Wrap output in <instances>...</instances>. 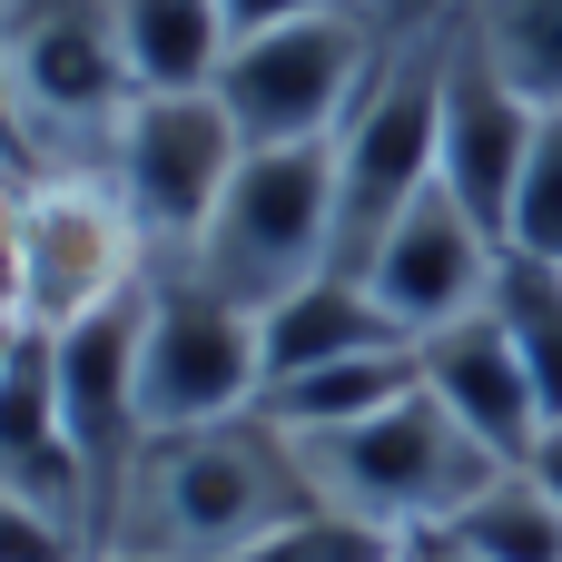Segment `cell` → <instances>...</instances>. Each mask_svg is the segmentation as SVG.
<instances>
[{"label": "cell", "mask_w": 562, "mask_h": 562, "mask_svg": "<svg viewBox=\"0 0 562 562\" xmlns=\"http://www.w3.org/2000/svg\"><path fill=\"white\" fill-rule=\"evenodd\" d=\"M296 514H316L296 435L267 415H227V425L148 435L138 464L119 474L109 514H99V543L158 553V562H237Z\"/></svg>", "instance_id": "obj_1"}, {"label": "cell", "mask_w": 562, "mask_h": 562, "mask_svg": "<svg viewBox=\"0 0 562 562\" xmlns=\"http://www.w3.org/2000/svg\"><path fill=\"white\" fill-rule=\"evenodd\" d=\"M0 69L20 178H109L119 119L138 109V79L119 59V0H0Z\"/></svg>", "instance_id": "obj_2"}, {"label": "cell", "mask_w": 562, "mask_h": 562, "mask_svg": "<svg viewBox=\"0 0 562 562\" xmlns=\"http://www.w3.org/2000/svg\"><path fill=\"white\" fill-rule=\"evenodd\" d=\"M326 257H336V148H247L207 227L168 257V277L267 316L296 286H316Z\"/></svg>", "instance_id": "obj_3"}, {"label": "cell", "mask_w": 562, "mask_h": 562, "mask_svg": "<svg viewBox=\"0 0 562 562\" xmlns=\"http://www.w3.org/2000/svg\"><path fill=\"white\" fill-rule=\"evenodd\" d=\"M296 454H306V484H316L326 514H356V524H375L395 543L445 533L494 474H514L504 454H484L454 425V405L435 385H415L405 405H385V415H366L346 435H306Z\"/></svg>", "instance_id": "obj_4"}, {"label": "cell", "mask_w": 562, "mask_h": 562, "mask_svg": "<svg viewBox=\"0 0 562 562\" xmlns=\"http://www.w3.org/2000/svg\"><path fill=\"white\" fill-rule=\"evenodd\" d=\"M385 30L366 10H306L286 30L227 40L217 59V109L237 119L247 148H336V128L366 109L375 69H385Z\"/></svg>", "instance_id": "obj_5"}, {"label": "cell", "mask_w": 562, "mask_h": 562, "mask_svg": "<svg viewBox=\"0 0 562 562\" xmlns=\"http://www.w3.org/2000/svg\"><path fill=\"white\" fill-rule=\"evenodd\" d=\"M435 79H445V30L395 40L385 69H375V89H366V109L336 128V257H326V277L366 286L375 247L445 178V158H435Z\"/></svg>", "instance_id": "obj_6"}, {"label": "cell", "mask_w": 562, "mask_h": 562, "mask_svg": "<svg viewBox=\"0 0 562 562\" xmlns=\"http://www.w3.org/2000/svg\"><path fill=\"white\" fill-rule=\"evenodd\" d=\"M158 277L128 198L89 168L69 178H20V326L30 336H69L89 316H109L119 296H138Z\"/></svg>", "instance_id": "obj_7"}, {"label": "cell", "mask_w": 562, "mask_h": 562, "mask_svg": "<svg viewBox=\"0 0 562 562\" xmlns=\"http://www.w3.org/2000/svg\"><path fill=\"white\" fill-rule=\"evenodd\" d=\"M267 395V346L247 306H217L188 277H148V336H138V425L148 435H188V425H227L257 415Z\"/></svg>", "instance_id": "obj_8"}, {"label": "cell", "mask_w": 562, "mask_h": 562, "mask_svg": "<svg viewBox=\"0 0 562 562\" xmlns=\"http://www.w3.org/2000/svg\"><path fill=\"white\" fill-rule=\"evenodd\" d=\"M237 158H247V138H237V119L217 109V89H168V99H138V109L119 119L109 188L128 198V217H138V237H148L158 267L207 227V207L227 198Z\"/></svg>", "instance_id": "obj_9"}, {"label": "cell", "mask_w": 562, "mask_h": 562, "mask_svg": "<svg viewBox=\"0 0 562 562\" xmlns=\"http://www.w3.org/2000/svg\"><path fill=\"white\" fill-rule=\"evenodd\" d=\"M494 277H504V237H494L445 178L415 198V217H405V227L375 247V267H366V286H375V306L395 316L405 346H425V336L484 316V306H494Z\"/></svg>", "instance_id": "obj_10"}, {"label": "cell", "mask_w": 562, "mask_h": 562, "mask_svg": "<svg viewBox=\"0 0 562 562\" xmlns=\"http://www.w3.org/2000/svg\"><path fill=\"white\" fill-rule=\"evenodd\" d=\"M543 138V109L484 59V40L464 20H445V79H435V158H445V188L504 237V207L524 188V158Z\"/></svg>", "instance_id": "obj_11"}, {"label": "cell", "mask_w": 562, "mask_h": 562, "mask_svg": "<svg viewBox=\"0 0 562 562\" xmlns=\"http://www.w3.org/2000/svg\"><path fill=\"white\" fill-rule=\"evenodd\" d=\"M138 336H148V286L119 296L109 316L49 336V356H59V415H69V445H79L89 484H99V514H109L119 474L148 445V425H138Z\"/></svg>", "instance_id": "obj_12"}, {"label": "cell", "mask_w": 562, "mask_h": 562, "mask_svg": "<svg viewBox=\"0 0 562 562\" xmlns=\"http://www.w3.org/2000/svg\"><path fill=\"white\" fill-rule=\"evenodd\" d=\"M0 494H30L40 514H59V524H79L99 543V484H89V464L69 445V415H59V356L30 326H20V346L0 366Z\"/></svg>", "instance_id": "obj_13"}, {"label": "cell", "mask_w": 562, "mask_h": 562, "mask_svg": "<svg viewBox=\"0 0 562 562\" xmlns=\"http://www.w3.org/2000/svg\"><path fill=\"white\" fill-rule=\"evenodd\" d=\"M425 385L454 405V425H464L484 454L524 464V454L543 445V395H533V375H524L514 336L494 326V306H484V316H464V326H445V336H425Z\"/></svg>", "instance_id": "obj_14"}, {"label": "cell", "mask_w": 562, "mask_h": 562, "mask_svg": "<svg viewBox=\"0 0 562 562\" xmlns=\"http://www.w3.org/2000/svg\"><path fill=\"white\" fill-rule=\"evenodd\" d=\"M415 385H425V346H375V356H336V366L277 375V385L257 395V415H267V425H286V435L306 445V435H346V425H366V415L405 405Z\"/></svg>", "instance_id": "obj_15"}, {"label": "cell", "mask_w": 562, "mask_h": 562, "mask_svg": "<svg viewBox=\"0 0 562 562\" xmlns=\"http://www.w3.org/2000/svg\"><path fill=\"white\" fill-rule=\"evenodd\" d=\"M257 346H267V385H277V375H306V366H336V356H375V346H405V336L375 306V286L316 277V286H296L286 306L257 316Z\"/></svg>", "instance_id": "obj_16"}, {"label": "cell", "mask_w": 562, "mask_h": 562, "mask_svg": "<svg viewBox=\"0 0 562 562\" xmlns=\"http://www.w3.org/2000/svg\"><path fill=\"white\" fill-rule=\"evenodd\" d=\"M119 59H128L138 99H168V89H217L227 20H217V0H119Z\"/></svg>", "instance_id": "obj_17"}, {"label": "cell", "mask_w": 562, "mask_h": 562, "mask_svg": "<svg viewBox=\"0 0 562 562\" xmlns=\"http://www.w3.org/2000/svg\"><path fill=\"white\" fill-rule=\"evenodd\" d=\"M494 326L514 336V356H524V375H533V395H543V425H562V267L514 257V247H504Z\"/></svg>", "instance_id": "obj_18"}, {"label": "cell", "mask_w": 562, "mask_h": 562, "mask_svg": "<svg viewBox=\"0 0 562 562\" xmlns=\"http://www.w3.org/2000/svg\"><path fill=\"white\" fill-rule=\"evenodd\" d=\"M464 30H474L484 59L553 119L562 109V0H464Z\"/></svg>", "instance_id": "obj_19"}, {"label": "cell", "mask_w": 562, "mask_h": 562, "mask_svg": "<svg viewBox=\"0 0 562 562\" xmlns=\"http://www.w3.org/2000/svg\"><path fill=\"white\" fill-rule=\"evenodd\" d=\"M445 543H464V553H484V562H562V514H553V494L514 464V474H494L445 524Z\"/></svg>", "instance_id": "obj_20"}, {"label": "cell", "mask_w": 562, "mask_h": 562, "mask_svg": "<svg viewBox=\"0 0 562 562\" xmlns=\"http://www.w3.org/2000/svg\"><path fill=\"white\" fill-rule=\"evenodd\" d=\"M504 247L562 267V109L543 119V138H533V158H524V188H514V207H504Z\"/></svg>", "instance_id": "obj_21"}, {"label": "cell", "mask_w": 562, "mask_h": 562, "mask_svg": "<svg viewBox=\"0 0 562 562\" xmlns=\"http://www.w3.org/2000/svg\"><path fill=\"white\" fill-rule=\"evenodd\" d=\"M237 562H405L395 533H375V524H356V514H296V524H277L267 543H247Z\"/></svg>", "instance_id": "obj_22"}, {"label": "cell", "mask_w": 562, "mask_h": 562, "mask_svg": "<svg viewBox=\"0 0 562 562\" xmlns=\"http://www.w3.org/2000/svg\"><path fill=\"white\" fill-rule=\"evenodd\" d=\"M99 543L59 514H40L30 494H0V562H89Z\"/></svg>", "instance_id": "obj_23"}, {"label": "cell", "mask_w": 562, "mask_h": 562, "mask_svg": "<svg viewBox=\"0 0 562 562\" xmlns=\"http://www.w3.org/2000/svg\"><path fill=\"white\" fill-rule=\"evenodd\" d=\"M0 326H20V178L0 168Z\"/></svg>", "instance_id": "obj_24"}, {"label": "cell", "mask_w": 562, "mask_h": 562, "mask_svg": "<svg viewBox=\"0 0 562 562\" xmlns=\"http://www.w3.org/2000/svg\"><path fill=\"white\" fill-rule=\"evenodd\" d=\"M306 10H346V0H217L227 40H257V30H286V20H306Z\"/></svg>", "instance_id": "obj_25"}, {"label": "cell", "mask_w": 562, "mask_h": 562, "mask_svg": "<svg viewBox=\"0 0 562 562\" xmlns=\"http://www.w3.org/2000/svg\"><path fill=\"white\" fill-rule=\"evenodd\" d=\"M366 20H375L385 40H425V30L464 20V0H366Z\"/></svg>", "instance_id": "obj_26"}, {"label": "cell", "mask_w": 562, "mask_h": 562, "mask_svg": "<svg viewBox=\"0 0 562 562\" xmlns=\"http://www.w3.org/2000/svg\"><path fill=\"white\" fill-rule=\"evenodd\" d=\"M524 474H533V484L553 494V514H562V425H543V445L524 454Z\"/></svg>", "instance_id": "obj_27"}, {"label": "cell", "mask_w": 562, "mask_h": 562, "mask_svg": "<svg viewBox=\"0 0 562 562\" xmlns=\"http://www.w3.org/2000/svg\"><path fill=\"white\" fill-rule=\"evenodd\" d=\"M415 553H425V562H484V553H464V543H445V533H425Z\"/></svg>", "instance_id": "obj_28"}, {"label": "cell", "mask_w": 562, "mask_h": 562, "mask_svg": "<svg viewBox=\"0 0 562 562\" xmlns=\"http://www.w3.org/2000/svg\"><path fill=\"white\" fill-rule=\"evenodd\" d=\"M89 562H158V553H119V543H99V553H89Z\"/></svg>", "instance_id": "obj_29"}, {"label": "cell", "mask_w": 562, "mask_h": 562, "mask_svg": "<svg viewBox=\"0 0 562 562\" xmlns=\"http://www.w3.org/2000/svg\"><path fill=\"white\" fill-rule=\"evenodd\" d=\"M10 346H20V326H0V366H10Z\"/></svg>", "instance_id": "obj_30"}, {"label": "cell", "mask_w": 562, "mask_h": 562, "mask_svg": "<svg viewBox=\"0 0 562 562\" xmlns=\"http://www.w3.org/2000/svg\"><path fill=\"white\" fill-rule=\"evenodd\" d=\"M405 562H425V553H415V543H405Z\"/></svg>", "instance_id": "obj_31"}, {"label": "cell", "mask_w": 562, "mask_h": 562, "mask_svg": "<svg viewBox=\"0 0 562 562\" xmlns=\"http://www.w3.org/2000/svg\"><path fill=\"white\" fill-rule=\"evenodd\" d=\"M346 10H366V0H346Z\"/></svg>", "instance_id": "obj_32"}]
</instances>
